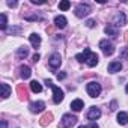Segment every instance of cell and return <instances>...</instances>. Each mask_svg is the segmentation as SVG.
I'll list each match as a JSON object with an SVG mask.
<instances>
[{"mask_svg":"<svg viewBox=\"0 0 128 128\" xmlns=\"http://www.w3.org/2000/svg\"><path fill=\"white\" fill-rule=\"evenodd\" d=\"M30 89H32V92H35V94H39V92L42 90V86H41V83H39V82L33 80V82L30 83Z\"/></svg>","mask_w":128,"mask_h":128,"instance_id":"18","label":"cell"},{"mask_svg":"<svg viewBox=\"0 0 128 128\" xmlns=\"http://www.w3.org/2000/svg\"><path fill=\"white\" fill-rule=\"evenodd\" d=\"M54 24L57 26V27H60V29H63L66 26V18L63 17V15H57L56 18H54Z\"/></svg>","mask_w":128,"mask_h":128,"instance_id":"14","label":"cell"},{"mask_svg":"<svg viewBox=\"0 0 128 128\" xmlns=\"http://www.w3.org/2000/svg\"><path fill=\"white\" fill-rule=\"evenodd\" d=\"M60 63H62L60 54H59V53H53V54L50 56V59H48V65H50V68H51V70H57V68L60 66Z\"/></svg>","mask_w":128,"mask_h":128,"instance_id":"4","label":"cell"},{"mask_svg":"<svg viewBox=\"0 0 128 128\" xmlns=\"http://www.w3.org/2000/svg\"><path fill=\"white\" fill-rule=\"evenodd\" d=\"M29 39H30V44H32L35 48H38V47L41 45V36H39L38 33H32V35L29 36Z\"/></svg>","mask_w":128,"mask_h":128,"instance_id":"11","label":"cell"},{"mask_svg":"<svg viewBox=\"0 0 128 128\" xmlns=\"http://www.w3.org/2000/svg\"><path fill=\"white\" fill-rule=\"evenodd\" d=\"M50 88L53 89V102H54V104H59V102L63 100V90H62L60 88L54 86V84H51Z\"/></svg>","mask_w":128,"mask_h":128,"instance_id":"6","label":"cell"},{"mask_svg":"<svg viewBox=\"0 0 128 128\" xmlns=\"http://www.w3.org/2000/svg\"><path fill=\"white\" fill-rule=\"evenodd\" d=\"M89 12H90V8H89V5L80 3V5L76 8V15H77L78 18H83V17H86Z\"/></svg>","mask_w":128,"mask_h":128,"instance_id":"7","label":"cell"},{"mask_svg":"<svg viewBox=\"0 0 128 128\" xmlns=\"http://www.w3.org/2000/svg\"><path fill=\"white\" fill-rule=\"evenodd\" d=\"M107 70H108V72H118L122 70V63L120 62H112V63H108Z\"/></svg>","mask_w":128,"mask_h":128,"instance_id":"13","label":"cell"},{"mask_svg":"<svg viewBox=\"0 0 128 128\" xmlns=\"http://www.w3.org/2000/svg\"><path fill=\"white\" fill-rule=\"evenodd\" d=\"M38 60H39V54H38V53H35V54H33V62L36 63Z\"/></svg>","mask_w":128,"mask_h":128,"instance_id":"29","label":"cell"},{"mask_svg":"<svg viewBox=\"0 0 128 128\" xmlns=\"http://www.w3.org/2000/svg\"><path fill=\"white\" fill-rule=\"evenodd\" d=\"M125 21H126V18H125V15H124L122 12H118V14L114 15V18H113V24H114L116 27L124 26V24H125Z\"/></svg>","mask_w":128,"mask_h":128,"instance_id":"10","label":"cell"},{"mask_svg":"<svg viewBox=\"0 0 128 128\" xmlns=\"http://www.w3.org/2000/svg\"><path fill=\"white\" fill-rule=\"evenodd\" d=\"M86 90H88L89 96H92V98H96V96L101 94V86H100L96 82H90V83H88V86H86Z\"/></svg>","mask_w":128,"mask_h":128,"instance_id":"1","label":"cell"},{"mask_svg":"<svg viewBox=\"0 0 128 128\" xmlns=\"http://www.w3.org/2000/svg\"><path fill=\"white\" fill-rule=\"evenodd\" d=\"M6 24H8L6 15H5V14H2V15H0V27H2L3 30H6Z\"/></svg>","mask_w":128,"mask_h":128,"instance_id":"22","label":"cell"},{"mask_svg":"<svg viewBox=\"0 0 128 128\" xmlns=\"http://www.w3.org/2000/svg\"><path fill=\"white\" fill-rule=\"evenodd\" d=\"M83 107H84V102H83L82 100H74V101L71 102V108H72L74 112H80Z\"/></svg>","mask_w":128,"mask_h":128,"instance_id":"15","label":"cell"},{"mask_svg":"<svg viewBox=\"0 0 128 128\" xmlns=\"http://www.w3.org/2000/svg\"><path fill=\"white\" fill-rule=\"evenodd\" d=\"M118 122H119L120 125H126V124H128V114H126L125 112H119V113H118Z\"/></svg>","mask_w":128,"mask_h":128,"instance_id":"17","label":"cell"},{"mask_svg":"<svg viewBox=\"0 0 128 128\" xmlns=\"http://www.w3.org/2000/svg\"><path fill=\"white\" fill-rule=\"evenodd\" d=\"M70 8H71V3L68 2V0H63V2L59 3V9L60 11H68Z\"/></svg>","mask_w":128,"mask_h":128,"instance_id":"21","label":"cell"},{"mask_svg":"<svg viewBox=\"0 0 128 128\" xmlns=\"http://www.w3.org/2000/svg\"><path fill=\"white\" fill-rule=\"evenodd\" d=\"M125 92H126V94H128V84H126V88H125Z\"/></svg>","mask_w":128,"mask_h":128,"instance_id":"34","label":"cell"},{"mask_svg":"<svg viewBox=\"0 0 128 128\" xmlns=\"http://www.w3.org/2000/svg\"><path fill=\"white\" fill-rule=\"evenodd\" d=\"M86 59H88V53L86 51H83L80 54H76V60H78V62H86Z\"/></svg>","mask_w":128,"mask_h":128,"instance_id":"23","label":"cell"},{"mask_svg":"<svg viewBox=\"0 0 128 128\" xmlns=\"http://www.w3.org/2000/svg\"><path fill=\"white\" fill-rule=\"evenodd\" d=\"M65 77H66V74H65V72H59V74H57V78H59V80H63Z\"/></svg>","mask_w":128,"mask_h":128,"instance_id":"26","label":"cell"},{"mask_svg":"<svg viewBox=\"0 0 128 128\" xmlns=\"http://www.w3.org/2000/svg\"><path fill=\"white\" fill-rule=\"evenodd\" d=\"M86 26H88V27H94V26H95V21H94V20H88V21H86Z\"/></svg>","mask_w":128,"mask_h":128,"instance_id":"25","label":"cell"},{"mask_svg":"<svg viewBox=\"0 0 128 128\" xmlns=\"http://www.w3.org/2000/svg\"><path fill=\"white\" fill-rule=\"evenodd\" d=\"M44 108H45V102L44 101H36V102L30 104V112L32 113H41Z\"/></svg>","mask_w":128,"mask_h":128,"instance_id":"8","label":"cell"},{"mask_svg":"<svg viewBox=\"0 0 128 128\" xmlns=\"http://www.w3.org/2000/svg\"><path fill=\"white\" fill-rule=\"evenodd\" d=\"M9 94H11V88H9L6 83H3V84H2V96H3V98H8Z\"/></svg>","mask_w":128,"mask_h":128,"instance_id":"20","label":"cell"},{"mask_svg":"<svg viewBox=\"0 0 128 128\" xmlns=\"http://www.w3.org/2000/svg\"><path fill=\"white\" fill-rule=\"evenodd\" d=\"M84 51L88 53V59H86V63L90 66V68H94V66H96V63H98V54L96 53H92L89 48H84Z\"/></svg>","mask_w":128,"mask_h":128,"instance_id":"5","label":"cell"},{"mask_svg":"<svg viewBox=\"0 0 128 128\" xmlns=\"http://www.w3.org/2000/svg\"><path fill=\"white\" fill-rule=\"evenodd\" d=\"M50 120H51V114H45V116L42 118V120H41V124H42V125H47V124H48Z\"/></svg>","mask_w":128,"mask_h":128,"instance_id":"24","label":"cell"},{"mask_svg":"<svg viewBox=\"0 0 128 128\" xmlns=\"http://www.w3.org/2000/svg\"><path fill=\"white\" fill-rule=\"evenodd\" d=\"M32 3L33 5H44L45 2H42V0H32Z\"/></svg>","mask_w":128,"mask_h":128,"instance_id":"27","label":"cell"},{"mask_svg":"<svg viewBox=\"0 0 128 128\" xmlns=\"http://www.w3.org/2000/svg\"><path fill=\"white\" fill-rule=\"evenodd\" d=\"M27 54H29V50H27L26 47H21V48H18V51H17V57H18V59H24V57H27Z\"/></svg>","mask_w":128,"mask_h":128,"instance_id":"19","label":"cell"},{"mask_svg":"<svg viewBox=\"0 0 128 128\" xmlns=\"http://www.w3.org/2000/svg\"><path fill=\"white\" fill-rule=\"evenodd\" d=\"M100 48H101V51H102L106 56H112V54L114 53V47H113L112 42H108V39L100 41Z\"/></svg>","mask_w":128,"mask_h":128,"instance_id":"2","label":"cell"},{"mask_svg":"<svg viewBox=\"0 0 128 128\" xmlns=\"http://www.w3.org/2000/svg\"><path fill=\"white\" fill-rule=\"evenodd\" d=\"M76 122H77V118L72 116V114H70V113H66V114H63V116H62V122H60V125H62L63 128H70V126H72Z\"/></svg>","mask_w":128,"mask_h":128,"instance_id":"3","label":"cell"},{"mask_svg":"<svg viewBox=\"0 0 128 128\" xmlns=\"http://www.w3.org/2000/svg\"><path fill=\"white\" fill-rule=\"evenodd\" d=\"M2 128H8V124H6V120H2Z\"/></svg>","mask_w":128,"mask_h":128,"instance_id":"32","label":"cell"},{"mask_svg":"<svg viewBox=\"0 0 128 128\" xmlns=\"http://www.w3.org/2000/svg\"><path fill=\"white\" fill-rule=\"evenodd\" d=\"M89 128H98V124H95L94 120H90V124H89Z\"/></svg>","mask_w":128,"mask_h":128,"instance_id":"28","label":"cell"},{"mask_svg":"<svg viewBox=\"0 0 128 128\" xmlns=\"http://www.w3.org/2000/svg\"><path fill=\"white\" fill-rule=\"evenodd\" d=\"M30 74H32V71H30V68L27 66V65H21L20 66V76H21V78H29L30 77Z\"/></svg>","mask_w":128,"mask_h":128,"instance_id":"12","label":"cell"},{"mask_svg":"<svg viewBox=\"0 0 128 128\" xmlns=\"http://www.w3.org/2000/svg\"><path fill=\"white\" fill-rule=\"evenodd\" d=\"M78 128H88V126H84V125H80V126H78Z\"/></svg>","mask_w":128,"mask_h":128,"instance_id":"33","label":"cell"},{"mask_svg":"<svg viewBox=\"0 0 128 128\" xmlns=\"http://www.w3.org/2000/svg\"><path fill=\"white\" fill-rule=\"evenodd\" d=\"M106 33H107L108 36H112V38H116V36H118V29H116V26L108 24V26L106 27Z\"/></svg>","mask_w":128,"mask_h":128,"instance_id":"16","label":"cell"},{"mask_svg":"<svg viewBox=\"0 0 128 128\" xmlns=\"http://www.w3.org/2000/svg\"><path fill=\"white\" fill-rule=\"evenodd\" d=\"M8 5L12 8V6H17V2H8Z\"/></svg>","mask_w":128,"mask_h":128,"instance_id":"31","label":"cell"},{"mask_svg":"<svg viewBox=\"0 0 128 128\" xmlns=\"http://www.w3.org/2000/svg\"><path fill=\"white\" fill-rule=\"evenodd\" d=\"M110 107H112V110H116V107H118V102H116V101H113V102L110 104Z\"/></svg>","mask_w":128,"mask_h":128,"instance_id":"30","label":"cell"},{"mask_svg":"<svg viewBox=\"0 0 128 128\" xmlns=\"http://www.w3.org/2000/svg\"><path fill=\"white\" fill-rule=\"evenodd\" d=\"M100 116H101V110H100V108H96V107H90V108H89V112H88V119L96 120Z\"/></svg>","mask_w":128,"mask_h":128,"instance_id":"9","label":"cell"}]
</instances>
